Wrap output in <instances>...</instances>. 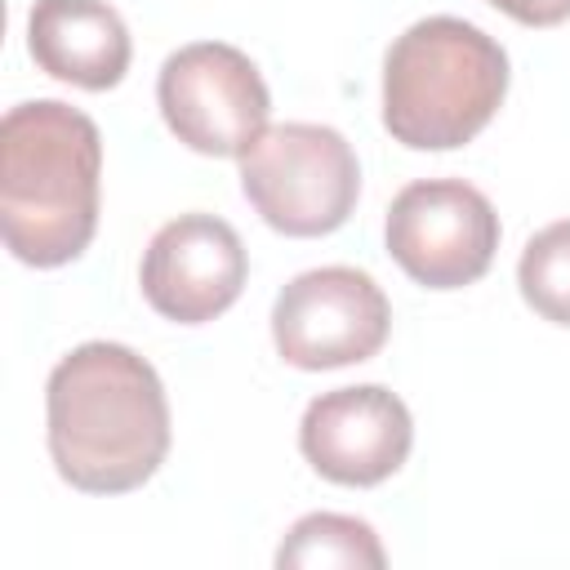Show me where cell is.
Segmentation results:
<instances>
[{
	"label": "cell",
	"mask_w": 570,
	"mask_h": 570,
	"mask_svg": "<svg viewBox=\"0 0 570 570\" xmlns=\"http://www.w3.org/2000/svg\"><path fill=\"white\" fill-rule=\"evenodd\" d=\"M169 441L165 383L134 347L89 338L49 370L45 445L71 490L129 494L160 472Z\"/></svg>",
	"instance_id": "6da1fadb"
},
{
	"label": "cell",
	"mask_w": 570,
	"mask_h": 570,
	"mask_svg": "<svg viewBox=\"0 0 570 570\" xmlns=\"http://www.w3.org/2000/svg\"><path fill=\"white\" fill-rule=\"evenodd\" d=\"M102 209V134L62 98H27L0 120V236L27 267L76 263Z\"/></svg>",
	"instance_id": "7a4b0ae2"
},
{
	"label": "cell",
	"mask_w": 570,
	"mask_h": 570,
	"mask_svg": "<svg viewBox=\"0 0 570 570\" xmlns=\"http://www.w3.org/2000/svg\"><path fill=\"white\" fill-rule=\"evenodd\" d=\"M508 80V49L476 22L419 18L383 58V129L410 151H454L499 116Z\"/></svg>",
	"instance_id": "3957f363"
},
{
	"label": "cell",
	"mask_w": 570,
	"mask_h": 570,
	"mask_svg": "<svg viewBox=\"0 0 570 570\" xmlns=\"http://www.w3.org/2000/svg\"><path fill=\"white\" fill-rule=\"evenodd\" d=\"M240 191L272 232L294 240L330 236L361 200V160L330 125H267L240 156Z\"/></svg>",
	"instance_id": "277c9868"
},
{
	"label": "cell",
	"mask_w": 570,
	"mask_h": 570,
	"mask_svg": "<svg viewBox=\"0 0 570 570\" xmlns=\"http://www.w3.org/2000/svg\"><path fill=\"white\" fill-rule=\"evenodd\" d=\"M156 107L187 151L218 160H240L272 120L263 71L227 40L174 49L156 76Z\"/></svg>",
	"instance_id": "5b68a950"
},
{
	"label": "cell",
	"mask_w": 570,
	"mask_h": 570,
	"mask_svg": "<svg viewBox=\"0 0 570 570\" xmlns=\"http://www.w3.org/2000/svg\"><path fill=\"white\" fill-rule=\"evenodd\" d=\"M499 232L490 196L463 178L405 183L383 218L392 263L423 289L476 285L499 254Z\"/></svg>",
	"instance_id": "8992f818"
},
{
	"label": "cell",
	"mask_w": 570,
	"mask_h": 570,
	"mask_svg": "<svg viewBox=\"0 0 570 570\" xmlns=\"http://www.w3.org/2000/svg\"><path fill=\"white\" fill-rule=\"evenodd\" d=\"M392 334V303L361 267H312L281 285L272 303L276 356L294 370L321 374L361 365L383 352Z\"/></svg>",
	"instance_id": "52a82bcc"
},
{
	"label": "cell",
	"mask_w": 570,
	"mask_h": 570,
	"mask_svg": "<svg viewBox=\"0 0 570 570\" xmlns=\"http://www.w3.org/2000/svg\"><path fill=\"white\" fill-rule=\"evenodd\" d=\"M249 281L240 232L218 214H178L142 249L138 285L156 316L174 325H205L223 316Z\"/></svg>",
	"instance_id": "ba28073f"
},
{
	"label": "cell",
	"mask_w": 570,
	"mask_h": 570,
	"mask_svg": "<svg viewBox=\"0 0 570 570\" xmlns=\"http://www.w3.org/2000/svg\"><path fill=\"white\" fill-rule=\"evenodd\" d=\"M414 445L410 405L383 383L334 387L307 401L298 423V450L316 476L352 490L396 476Z\"/></svg>",
	"instance_id": "9c48e42d"
},
{
	"label": "cell",
	"mask_w": 570,
	"mask_h": 570,
	"mask_svg": "<svg viewBox=\"0 0 570 570\" xmlns=\"http://www.w3.org/2000/svg\"><path fill=\"white\" fill-rule=\"evenodd\" d=\"M31 62L76 89H116L134 62V40L107 0H36L27 13Z\"/></svg>",
	"instance_id": "30bf717a"
},
{
	"label": "cell",
	"mask_w": 570,
	"mask_h": 570,
	"mask_svg": "<svg viewBox=\"0 0 570 570\" xmlns=\"http://www.w3.org/2000/svg\"><path fill=\"white\" fill-rule=\"evenodd\" d=\"M276 566L281 570H325V566H343V570H383L387 552L374 534L370 521L347 517V512H307L298 517L281 548H276Z\"/></svg>",
	"instance_id": "8fae6325"
},
{
	"label": "cell",
	"mask_w": 570,
	"mask_h": 570,
	"mask_svg": "<svg viewBox=\"0 0 570 570\" xmlns=\"http://www.w3.org/2000/svg\"><path fill=\"white\" fill-rule=\"evenodd\" d=\"M517 289L534 316L570 330V218H557L525 240Z\"/></svg>",
	"instance_id": "7c38bea8"
},
{
	"label": "cell",
	"mask_w": 570,
	"mask_h": 570,
	"mask_svg": "<svg viewBox=\"0 0 570 570\" xmlns=\"http://www.w3.org/2000/svg\"><path fill=\"white\" fill-rule=\"evenodd\" d=\"M521 27H561L570 18V0H485Z\"/></svg>",
	"instance_id": "4fadbf2b"
}]
</instances>
